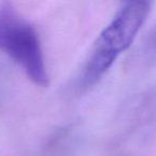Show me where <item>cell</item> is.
Listing matches in <instances>:
<instances>
[{"label": "cell", "instance_id": "7a4b0ae2", "mask_svg": "<svg viewBox=\"0 0 156 156\" xmlns=\"http://www.w3.org/2000/svg\"><path fill=\"white\" fill-rule=\"evenodd\" d=\"M0 50L18 63L34 83L42 87L48 85L39 35L10 2L0 5Z\"/></svg>", "mask_w": 156, "mask_h": 156}, {"label": "cell", "instance_id": "6da1fadb", "mask_svg": "<svg viewBox=\"0 0 156 156\" xmlns=\"http://www.w3.org/2000/svg\"><path fill=\"white\" fill-rule=\"evenodd\" d=\"M151 11L149 1H127L103 30L83 73V83L92 86L108 71L121 52L134 42Z\"/></svg>", "mask_w": 156, "mask_h": 156}]
</instances>
